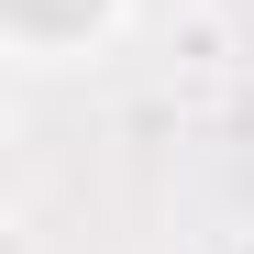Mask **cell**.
Instances as JSON below:
<instances>
[{
  "mask_svg": "<svg viewBox=\"0 0 254 254\" xmlns=\"http://www.w3.org/2000/svg\"><path fill=\"white\" fill-rule=\"evenodd\" d=\"M144 0H0V45L11 66H89L100 45H122Z\"/></svg>",
  "mask_w": 254,
  "mask_h": 254,
  "instance_id": "obj_1",
  "label": "cell"
},
{
  "mask_svg": "<svg viewBox=\"0 0 254 254\" xmlns=\"http://www.w3.org/2000/svg\"><path fill=\"white\" fill-rule=\"evenodd\" d=\"M0 232H11V254H45V232H33V210H11Z\"/></svg>",
  "mask_w": 254,
  "mask_h": 254,
  "instance_id": "obj_2",
  "label": "cell"
},
{
  "mask_svg": "<svg viewBox=\"0 0 254 254\" xmlns=\"http://www.w3.org/2000/svg\"><path fill=\"white\" fill-rule=\"evenodd\" d=\"M243 254H254V232H243Z\"/></svg>",
  "mask_w": 254,
  "mask_h": 254,
  "instance_id": "obj_3",
  "label": "cell"
}]
</instances>
